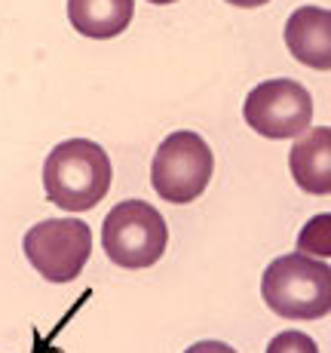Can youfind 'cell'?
<instances>
[{
    "label": "cell",
    "instance_id": "obj_6",
    "mask_svg": "<svg viewBox=\"0 0 331 353\" xmlns=\"http://www.w3.org/2000/svg\"><path fill=\"white\" fill-rule=\"evenodd\" d=\"M242 117L264 139H301L313 123V96L298 80H264L246 96Z\"/></svg>",
    "mask_w": 331,
    "mask_h": 353
},
{
    "label": "cell",
    "instance_id": "obj_12",
    "mask_svg": "<svg viewBox=\"0 0 331 353\" xmlns=\"http://www.w3.org/2000/svg\"><path fill=\"white\" fill-rule=\"evenodd\" d=\"M184 353H236V350L224 341H197V344H191Z\"/></svg>",
    "mask_w": 331,
    "mask_h": 353
},
{
    "label": "cell",
    "instance_id": "obj_11",
    "mask_svg": "<svg viewBox=\"0 0 331 353\" xmlns=\"http://www.w3.org/2000/svg\"><path fill=\"white\" fill-rule=\"evenodd\" d=\"M264 353H319V347H316V341L307 332L288 329V332H279V335L267 344Z\"/></svg>",
    "mask_w": 331,
    "mask_h": 353
},
{
    "label": "cell",
    "instance_id": "obj_9",
    "mask_svg": "<svg viewBox=\"0 0 331 353\" xmlns=\"http://www.w3.org/2000/svg\"><path fill=\"white\" fill-rule=\"evenodd\" d=\"M135 16L132 0H67L74 31L92 40H111L129 28Z\"/></svg>",
    "mask_w": 331,
    "mask_h": 353
},
{
    "label": "cell",
    "instance_id": "obj_10",
    "mask_svg": "<svg viewBox=\"0 0 331 353\" xmlns=\"http://www.w3.org/2000/svg\"><path fill=\"white\" fill-rule=\"evenodd\" d=\"M298 252L313 258H331V212L313 215L298 234Z\"/></svg>",
    "mask_w": 331,
    "mask_h": 353
},
{
    "label": "cell",
    "instance_id": "obj_3",
    "mask_svg": "<svg viewBox=\"0 0 331 353\" xmlns=\"http://www.w3.org/2000/svg\"><path fill=\"white\" fill-rule=\"evenodd\" d=\"M169 243L166 219L145 200H123L105 215L101 246L117 268L145 270L163 258Z\"/></svg>",
    "mask_w": 331,
    "mask_h": 353
},
{
    "label": "cell",
    "instance_id": "obj_5",
    "mask_svg": "<svg viewBox=\"0 0 331 353\" xmlns=\"http://www.w3.org/2000/svg\"><path fill=\"white\" fill-rule=\"evenodd\" d=\"M22 246L46 283H71L92 255V230L80 219H46L25 234Z\"/></svg>",
    "mask_w": 331,
    "mask_h": 353
},
{
    "label": "cell",
    "instance_id": "obj_13",
    "mask_svg": "<svg viewBox=\"0 0 331 353\" xmlns=\"http://www.w3.org/2000/svg\"><path fill=\"white\" fill-rule=\"evenodd\" d=\"M227 3L242 6V10H255V6H264V3H270V0H227Z\"/></svg>",
    "mask_w": 331,
    "mask_h": 353
},
{
    "label": "cell",
    "instance_id": "obj_2",
    "mask_svg": "<svg viewBox=\"0 0 331 353\" xmlns=\"http://www.w3.org/2000/svg\"><path fill=\"white\" fill-rule=\"evenodd\" d=\"M261 298L282 320H322L331 314V268L303 252L282 255L267 264Z\"/></svg>",
    "mask_w": 331,
    "mask_h": 353
},
{
    "label": "cell",
    "instance_id": "obj_14",
    "mask_svg": "<svg viewBox=\"0 0 331 353\" xmlns=\"http://www.w3.org/2000/svg\"><path fill=\"white\" fill-rule=\"evenodd\" d=\"M147 3H157V6H166V3H175V0H147Z\"/></svg>",
    "mask_w": 331,
    "mask_h": 353
},
{
    "label": "cell",
    "instance_id": "obj_1",
    "mask_svg": "<svg viewBox=\"0 0 331 353\" xmlns=\"http://www.w3.org/2000/svg\"><path fill=\"white\" fill-rule=\"evenodd\" d=\"M111 157L89 139H67L50 151L43 163L46 200L67 212L96 209L111 191Z\"/></svg>",
    "mask_w": 331,
    "mask_h": 353
},
{
    "label": "cell",
    "instance_id": "obj_4",
    "mask_svg": "<svg viewBox=\"0 0 331 353\" xmlns=\"http://www.w3.org/2000/svg\"><path fill=\"white\" fill-rule=\"evenodd\" d=\"M215 157L209 151L206 139L191 129H178V132L166 135L160 141L157 154L151 163V185L160 194V200L184 206L193 203L212 181Z\"/></svg>",
    "mask_w": 331,
    "mask_h": 353
},
{
    "label": "cell",
    "instance_id": "obj_8",
    "mask_svg": "<svg viewBox=\"0 0 331 353\" xmlns=\"http://www.w3.org/2000/svg\"><path fill=\"white\" fill-rule=\"evenodd\" d=\"M288 169L303 194H331V126L303 132L288 151Z\"/></svg>",
    "mask_w": 331,
    "mask_h": 353
},
{
    "label": "cell",
    "instance_id": "obj_7",
    "mask_svg": "<svg viewBox=\"0 0 331 353\" xmlns=\"http://www.w3.org/2000/svg\"><path fill=\"white\" fill-rule=\"evenodd\" d=\"M286 46L301 65L331 71V10L298 6L286 22Z\"/></svg>",
    "mask_w": 331,
    "mask_h": 353
}]
</instances>
